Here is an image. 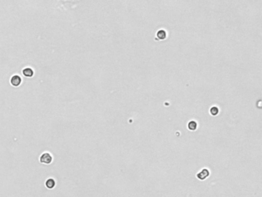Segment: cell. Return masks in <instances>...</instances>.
<instances>
[{
	"mask_svg": "<svg viewBox=\"0 0 262 197\" xmlns=\"http://www.w3.org/2000/svg\"><path fill=\"white\" fill-rule=\"evenodd\" d=\"M218 113H219V109H218V107H216V106H213V107H211V109H210V113H211L212 115H218Z\"/></svg>",
	"mask_w": 262,
	"mask_h": 197,
	"instance_id": "obj_8",
	"label": "cell"
},
{
	"mask_svg": "<svg viewBox=\"0 0 262 197\" xmlns=\"http://www.w3.org/2000/svg\"><path fill=\"white\" fill-rule=\"evenodd\" d=\"M197 126H198V125L195 121H190L188 124V129H190L191 131L196 130Z\"/></svg>",
	"mask_w": 262,
	"mask_h": 197,
	"instance_id": "obj_7",
	"label": "cell"
},
{
	"mask_svg": "<svg viewBox=\"0 0 262 197\" xmlns=\"http://www.w3.org/2000/svg\"><path fill=\"white\" fill-rule=\"evenodd\" d=\"M209 176V171L207 169H203L201 171H200L197 174V177L198 180H204Z\"/></svg>",
	"mask_w": 262,
	"mask_h": 197,
	"instance_id": "obj_2",
	"label": "cell"
},
{
	"mask_svg": "<svg viewBox=\"0 0 262 197\" xmlns=\"http://www.w3.org/2000/svg\"><path fill=\"white\" fill-rule=\"evenodd\" d=\"M39 161L44 164H50L52 162V156L49 153H44L40 156Z\"/></svg>",
	"mask_w": 262,
	"mask_h": 197,
	"instance_id": "obj_1",
	"label": "cell"
},
{
	"mask_svg": "<svg viewBox=\"0 0 262 197\" xmlns=\"http://www.w3.org/2000/svg\"><path fill=\"white\" fill-rule=\"evenodd\" d=\"M46 188H48V189H52L54 187L56 186V181L54 179H48L46 182Z\"/></svg>",
	"mask_w": 262,
	"mask_h": 197,
	"instance_id": "obj_4",
	"label": "cell"
},
{
	"mask_svg": "<svg viewBox=\"0 0 262 197\" xmlns=\"http://www.w3.org/2000/svg\"><path fill=\"white\" fill-rule=\"evenodd\" d=\"M22 82L21 77L18 75H15L11 78V84L13 86H19Z\"/></svg>",
	"mask_w": 262,
	"mask_h": 197,
	"instance_id": "obj_3",
	"label": "cell"
},
{
	"mask_svg": "<svg viewBox=\"0 0 262 197\" xmlns=\"http://www.w3.org/2000/svg\"><path fill=\"white\" fill-rule=\"evenodd\" d=\"M156 36L158 37V39L160 40H163L165 39L167 37V33L165 32V30L164 29H160L158 31V33H156Z\"/></svg>",
	"mask_w": 262,
	"mask_h": 197,
	"instance_id": "obj_5",
	"label": "cell"
},
{
	"mask_svg": "<svg viewBox=\"0 0 262 197\" xmlns=\"http://www.w3.org/2000/svg\"><path fill=\"white\" fill-rule=\"evenodd\" d=\"M22 73L26 77H32L34 74V72L31 68H25L22 71Z\"/></svg>",
	"mask_w": 262,
	"mask_h": 197,
	"instance_id": "obj_6",
	"label": "cell"
}]
</instances>
